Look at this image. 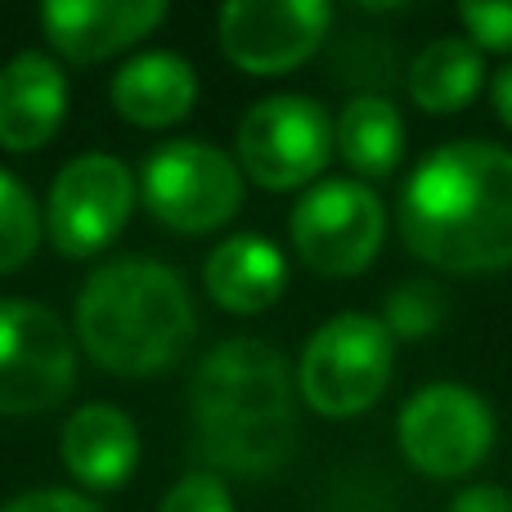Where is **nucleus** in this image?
<instances>
[{
    "instance_id": "obj_8",
    "label": "nucleus",
    "mask_w": 512,
    "mask_h": 512,
    "mask_svg": "<svg viewBox=\"0 0 512 512\" xmlns=\"http://www.w3.org/2000/svg\"><path fill=\"white\" fill-rule=\"evenodd\" d=\"M77 387V333L41 301H0V414H50Z\"/></svg>"
},
{
    "instance_id": "obj_19",
    "label": "nucleus",
    "mask_w": 512,
    "mask_h": 512,
    "mask_svg": "<svg viewBox=\"0 0 512 512\" xmlns=\"http://www.w3.org/2000/svg\"><path fill=\"white\" fill-rule=\"evenodd\" d=\"M41 234H45V216L36 207L32 189L14 171L0 167V274L23 270L41 248Z\"/></svg>"
},
{
    "instance_id": "obj_11",
    "label": "nucleus",
    "mask_w": 512,
    "mask_h": 512,
    "mask_svg": "<svg viewBox=\"0 0 512 512\" xmlns=\"http://www.w3.org/2000/svg\"><path fill=\"white\" fill-rule=\"evenodd\" d=\"M333 5L324 0H230L216 14L221 50L248 77H283L324 45Z\"/></svg>"
},
{
    "instance_id": "obj_1",
    "label": "nucleus",
    "mask_w": 512,
    "mask_h": 512,
    "mask_svg": "<svg viewBox=\"0 0 512 512\" xmlns=\"http://www.w3.org/2000/svg\"><path fill=\"white\" fill-rule=\"evenodd\" d=\"M400 239L441 274L512 270V153L490 140L432 149L400 189Z\"/></svg>"
},
{
    "instance_id": "obj_2",
    "label": "nucleus",
    "mask_w": 512,
    "mask_h": 512,
    "mask_svg": "<svg viewBox=\"0 0 512 512\" xmlns=\"http://www.w3.org/2000/svg\"><path fill=\"white\" fill-rule=\"evenodd\" d=\"M194 450L216 477H274L297 450L292 369L261 337H230L189 378Z\"/></svg>"
},
{
    "instance_id": "obj_18",
    "label": "nucleus",
    "mask_w": 512,
    "mask_h": 512,
    "mask_svg": "<svg viewBox=\"0 0 512 512\" xmlns=\"http://www.w3.org/2000/svg\"><path fill=\"white\" fill-rule=\"evenodd\" d=\"M333 144L360 180H387L405 158V117L387 95H355L337 113Z\"/></svg>"
},
{
    "instance_id": "obj_7",
    "label": "nucleus",
    "mask_w": 512,
    "mask_h": 512,
    "mask_svg": "<svg viewBox=\"0 0 512 512\" xmlns=\"http://www.w3.org/2000/svg\"><path fill=\"white\" fill-rule=\"evenodd\" d=\"M292 252L324 279H355L382 252L387 207L364 180H319L301 194L288 221Z\"/></svg>"
},
{
    "instance_id": "obj_24",
    "label": "nucleus",
    "mask_w": 512,
    "mask_h": 512,
    "mask_svg": "<svg viewBox=\"0 0 512 512\" xmlns=\"http://www.w3.org/2000/svg\"><path fill=\"white\" fill-rule=\"evenodd\" d=\"M450 512H512V495L504 486H468L450 499Z\"/></svg>"
},
{
    "instance_id": "obj_16",
    "label": "nucleus",
    "mask_w": 512,
    "mask_h": 512,
    "mask_svg": "<svg viewBox=\"0 0 512 512\" xmlns=\"http://www.w3.org/2000/svg\"><path fill=\"white\" fill-rule=\"evenodd\" d=\"M203 288L230 315H261L288 288V256L265 234H230L207 256Z\"/></svg>"
},
{
    "instance_id": "obj_14",
    "label": "nucleus",
    "mask_w": 512,
    "mask_h": 512,
    "mask_svg": "<svg viewBox=\"0 0 512 512\" xmlns=\"http://www.w3.org/2000/svg\"><path fill=\"white\" fill-rule=\"evenodd\" d=\"M140 427L117 405H81L59 432V459L68 477L86 490H122L140 468Z\"/></svg>"
},
{
    "instance_id": "obj_20",
    "label": "nucleus",
    "mask_w": 512,
    "mask_h": 512,
    "mask_svg": "<svg viewBox=\"0 0 512 512\" xmlns=\"http://www.w3.org/2000/svg\"><path fill=\"white\" fill-rule=\"evenodd\" d=\"M382 324L391 337L400 342H418V337H432L445 324V292L432 279H409L400 288L387 292L382 301Z\"/></svg>"
},
{
    "instance_id": "obj_9",
    "label": "nucleus",
    "mask_w": 512,
    "mask_h": 512,
    "mask_svg": "<svg viewBox=\"0 0 512 512\" xmlns=\"http://www.w3.org/2000/svg\"><path fill=\"white\" fill-rule=\"evenodd\" d=\"M396 445L414 472L459 481L495 450V409L463 382H427L400 409Z\"/></svg>"
},
{
    "instance_id": "obj_3",
    "label": "nucleus",
    "mask_w": 512,
    "mask_h": 512,
    "mask_svg": "<svg viewBox=\"0 0 512 512\" xmlns=\"http://www.w3.org/2000/svg\"><path fill=\"white\" fill-rule=\"evenodd\" d=\"M77 346L86 360L117 378H149L185 355L194 342V301L171 265L149 256L108 261L81 283Z\"/></svg>"
},
{
    "instance_id": "obj_17",
    "label": "nucleus",
    "mask_w": 512,
    "mask_h": 512,
    "mask_svg": "<svg viewBox=\"0 0 512 512\" xmlns=\"http://www.w3.org/2000/svg\"><path fill=\"white\" fill-rule=\"evenodd\" d=\"M481 86H486V54L468 36H436V41H427L405 72L409 99L432 117L468 108Z\"/></svg>"
},
{
    "instance_id": "obj_4",
    "label": "nucleus",
    "mask_w": 512,
    "mask_h": 512,
    "mask_svg": "<svg viewBox=\"0 0 512 512\" xmlns=\"http://www.w3.org/2000/svg\"><path fill=\"white\" fill-rule=\"evenodd\" d=\"M396 373V337L378 315L342 310L310 333L297 360V396L319 418H355L382 400Z\"/></svg>"
},
{
    "instance_id": "obj_12",
    "label": "nucleus",
    "mask_w": 512,
    "mask_h": 512,
    "mask_svg": "<svg viewBox=\"0 0 512 512\" xmlns=\"http://www.w3.org/2000/svg\"><path fill=\"white\" fill-rule=\"evenodd\" d=\"M162 23H167V0H50L41 5V27L54 54L77 68L131 50Z\"/></svg>"
},
{
    "instance_id": "obj_23",
    "label": "nucleus",
    "mask_w": 512,
    "mask_h": 512,
    "mask_svg": "<svg viewBox=\"0 0 512 512\" xmlns=\"http://www.w3.org/2000/svg\"><path fill=\"white\" fill-rule=\"evenodd\" d=\"M0 512H99V504H90L81 490L45 486V490H23V495H14Z\"/></svg>"
},
{
    "instance_id": "obj_15",
    "label": "nucleus",
    "mask_w": 512,
    "mask_h": 512,
    "mask_svg": "<svg viewBox=\"0 0 512 512\" xmlns=\"http://www.w3.org/2000/svg\"><path fill=\"white\" fill-rule=\"evenodd\" d=\"M113 108L122 122L140 131H167L185 122L198 104V72L189 59L171 50H144L113 72Z\"/></svg>"
},
{
    "instance_id": "obj_6",
    "label": "nucleus",
    "mask_w": 512,
    "mask_h": 512,
    "mask_svg": "<svg viewBox=\"0 0 512 512\" xmlns=\"http://www.w3.org/2000/svg\"><path fill=\"white\" fill-rule=\"evenodd\" d=\"M239 171L270 194L319 185L328 171L333 144V117L310 95H265L239 122Z\"/></svg>"
},
{
    "instance_id": "obj_25",
    "label": "nucleus",
    "mask_w": 512,
    "mask_h": 512,
    "mask_svg": "<svg viewBox=\"0 0 512 512\" xmlns=\"http://www.w3.org/2000/svg\"><path fill=\"white\" fill-rule=\"evenodd\" d=\"M490 99H495L499 122L512 131V63H508L504 72H495V81H490Z\"/></svg>"
},
{
    "instance_id": "obj_10",
    "label": "nucleus",
    "mask_w": 512,
    "mask_h": 512,
    "mask_svg": "<svg viewBox=\"0 0 512 512\" xmlns=\"http://www.w3.org/2000/svg\"><path fill=\"white\" fill-rule=\"evenodd\" d=\"M140 180L113 153H81L54 176L45 198V239L68 261H86L113 248L135 216Z\"/></svg>"
},
{
    "instance_id": "obj_13",
    "label": "nucleus",
    "mask_w": 512,
    "mask_h": 512,
    "mask_svg": "<svg viewBox=\"0 0 512 512\" xmlns=\"http://www.w3.org/2000/svg\"><path fill=\"white\" fill-rule=\"evenodd\" d=\"M68 113V72L41 50H23L0 68V149L36 153Z\"/></svg>"
},
{
    "instance_id": "obj_5",
    "label": "nucleus",
    "mask_w": 512,
    "mask_h": 512,
    "mask_svg": "<svg viewBox=\"0 0 512 512\" xmlns=\"http://www.w3.org/2000/svg\"><path fill=\"white\" fill-rule=\"evenodd\" d=\"M140 198L158 225L176 234H212L243 207V171L207 140H167L144 158Z\"/></svg>"
},
{
    "instance_id": "obj_22",
    "label": "nucleus",
    "mask_w": 512,
    "mask_h": 512,
    "mask_svg": "<svg viewBox=\"0 0 512 512\" xmlns=\"http://www.w3.org/2000/svg\"><path fill=\"white\" fill-rule=\"evenodd\" d=\"M158 512H234V495H230V486H225V477L198 468V472H185V477L167 490Z\"/></svg>"
},
{
    "instance_id": "obj_21",
    "label": "nucleus",
    "mask_w": 512,
    "mask_h": 512,
    "mask_svg": "<svg viewBox=\"0 0 512 512\" xmlns=\"http://www.w3.org/2000/svg\"><path fill=\"white\" fill-rule=\"evenodd\" d=\"M459 23L481 54L512 50V0H468L459 5Z\"/></svg>"
}]
</instances>
